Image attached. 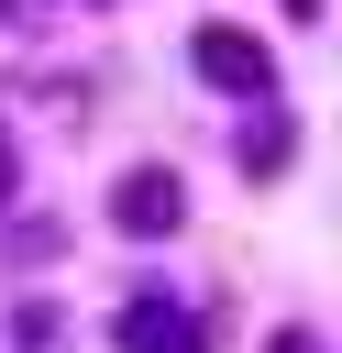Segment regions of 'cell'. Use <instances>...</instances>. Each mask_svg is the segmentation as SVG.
<instances>
[{"instance_id": "cell-1", "label": "cell", "mask_w": 342, "mask_h": 353, "mask_svg": "<svg viewBox=\"0 0 342 353\" xmlns=\"http://www.w3.org/2000/svg\"><path fill=\"white\" fill-rule=\"evenodd\" d=\"M110 221H121L132 243H154V232H177V221H188V188H177V165H132V176L110 188Z\"/></svg>"}, {"instance_id": "cell-2", "label": "cell", "mask_w": 342, "mask_h": 353, "mask_svg": "<svg viewBox=\"0 0 342 353\" xmlns=\"http://www.w3.org/2000/svg\"><path fill=\"white\" fill-rule=\"evenodd\" d=\"M199 77H210V88L265 99V88H276V55H265L254 33H232V22H210V33H199Z\"/></svg>"}, {"instance_id": "cell-3", "label": "cell", "mask_w": 342, "mask_h": 353, "mask_svg": "<svg viewBox=\"0 0 342 353\" xmlns=\"http://www.w3.org/2000/svg\"><path fill=\"white\" fill-rule=\"evenodd\" d=\"M121 353H210V342H199V320H188V309L132 298V309H121Z\"/></svg>"}, {"instance_id": "cell-4", "label": "cell", "mask_w": 342, "mask_h": 353, "mask_svg": "<svg viewBox=\"0 0 342 353\" xmlns=\"http://www.w3.org/2000/svg\"><path fill=\"white\" fill-rule=\"evenodd\" d=\"M11 188H22V154H11V132H0V210H11Z\"/></svg>"}, {"instance_id": "cell-5", "label": "cell", "mask_w": 342, "mask_h": 353, "mask_svg": "<svg viewBox=\"0 0 342 353\" xmlns=\"http://www.w3.org/2000/svg\"><path fill=\"white\" fill-rule=\"evenodd\" d=\"M265 353H320V331H276V342H265Z\"/></svg>"}]
</instances>
